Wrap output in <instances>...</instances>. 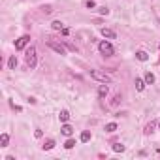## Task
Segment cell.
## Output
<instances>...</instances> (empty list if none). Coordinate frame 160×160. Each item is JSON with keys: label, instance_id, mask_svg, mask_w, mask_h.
<instances>
[{"label": "cell", "instance_id": "cell-1", "mask_svg": "<svg viewBox=\"0 0 160 160\" xmlns=\"http://www.w3.org/2000/svg\"><path fill=\"white\" fill-rule=\"evenodd\" d=\"M91 77L96 79V81H100V83H109L111 81L109 75L104 73V72H100V70H91Z\"/></svg>", "mask_w": 160, "mask_h": 160}, {"label": "cell", "instance_id": "cell-2", "mask_svg": "<svg viewBox=\"0 0 160 160\" xmlns=\"http://www.w3.org/2000/svg\"><path fill=\"white\" fill-rule=\"evenodd\" d=\"M27 66L28 68H36V47H30L27 49Z\"/></svg>", "mask_w": 160, "mask_h": 160}, {"label": "cell", "instance_id": "cell-3", "mask_svg": "<svg viewBox=\"0 0 160 160\" xmlns=\"http://www.w3.org/2000/svg\"><path fill=\"white\" fill-rule=\"evenodd\" d=\"M98 49H100V53H102V55H105V57H111L115 53L113 45H111L109 41H102L100 45H98Z\"/></svg>", "mask_w": 160, "mask_h": 160}, {"label": "cell", "instance_id": "cell-4", "mask_svg": "<svg viewBox=\"0 0 160 160\" xmlns=\"http://www.w3.org/2000/svg\"><path fill=\"white\" fill-rule=\"evenodd\" d=\"M47 45H49L51 49L55 51V53H59V55H66V47H64L62 43H59V41H53V40H49V41H47Z\"/></svg>", "mask_w": 160, "mask_h": 160}, {"label": "cell", "instance_id": "cell-5", "mask_svg": "<svg viewBox=\"0 0 160 160\" xmlns=\"http://www.w3.org/2000/svg\"><path fill=\"white\" fill-rule=\"evenodd\" d=\"M28 41H30V36L28 34H25V36H21L17 41H15V49L17 51H21V49H25V47L28 45Z\"/></svg>", "mask_w": 160, "mask_h": 160}, {"label": "cell", "instance_id": "cell-6", "mask_svg": "<svg viewBox=\"0 0 160 160\" xmlns=\"http://www.w3.org/2000/svg\"><path fill=\"white\" fill-rule=\"evenodd\" d=\"M102 36L107 38V40H115V30H111V28H102Z\"/></svg>", "mask_w": 160, "mask_h": 160}, {"label": "cell", "instance_id": "cell-7", "mask_svg": "<svg viewBox=\"0 0 160 160\" xmlns=\"http://www.w3.org/2000/svg\"><path fill=\"white\" fill-rule=\"evenodd\" d=\"M107 92H109L107 85H105V83H102L100 87H98V96H100V98H105V96H107Z\"/></svg>", "mask_w": 160, "mask_h": 160}, {"label": "cell", "instance_id": "cell-8", "mask_svg": "<svg viewBox=\"0 0 160 160\" xmlns=\"http://www.w3.org/2000/svg\"><path fill=\"white\" fill-rule=\"evenodd\" d=\"M60 132H62L64 136H68V137H70V136H72V134H73V128L70 126V124H64V126L60 128Z\"/></svg>", "mask_w": 160, "mask_h": 160}, {"label": "cell", "instance_id": "cell-9", "mask_svg": "<svg viewBox=\"0 0 160 160\" xmlns=\"http://www.w3.org/2000/svg\"><path fill=\"white\" fill-rule=\"evenodd\" d=\"M53 147H55V141H53V139H47V141L41 145V149H43V151H51Z\"/></svg>", "mask_w": 160, "mask_h": 160}, {"label": "cell", "instance_id": "cell-10", "mask_svg": "<svg viewBox=\"0 0 160 160\" xmlns=\"http://www.w3.org/2000/svg\"><path fill=\"white\" fill-rule=\"evenodd\" d=\"M136 57H137V60H141V62L149 60V55H147L145 51H137V53H136Z\"/></svg>", "mask_w": 160, "mask_h": 160}, {"label": "cell", "instance_id": "cell-11", "mask_svg": "<svg viewBox=\"0 0 160 160\" xmlns=\"http://www.w3.org/2000/svg\"><path fill=\"white\" fill-rule=\"evenodd\" d=\"M8 68H9V70H15V68H17V59H15V55H13V57H9V60H8Z\"/></svg>", "mask_w": 160, "mask_h": 160}, {"label": "cell", "instance_id": "cell-12", "mask_svg": "<svg viewBox=\"0 0 160 160\" xmlns=\"http://www.w3.org/2000/svg\"><path fill=\"white\" fill-rule=\"evenodd\" d=\"M145 83H147V85H153V83H155V73H153V72L145 73Z\"/></svg>", "mask_w": 160, "mask_h": 160}, {"label": "cell", "instance_id": "cell-13", "mask_svg": "<svg viewBox=\"0 0 160 160\" xmlns=\"http://www.w3.org/2000/svg\"><path fill=\"white\" fill-rule=\"evenodd\" d=\"M8 143H9V136L8 134H2L0 136V147H8Z\"/></svg>", "mask_w": 160, "mask_h": 160}, {"label": "cell", "instance_id": "cell-14", "mask_svg": "<svg viewBox=\"0 0 160 160\" xmlns=\"http://www.w3.org/2000/svg\"><path fill=\"white\" fill-rule=\"evenodd\" d=\"M59 119L62 121V123H66V121L70 119V111L68 109H62V111H60V115H59Z\"/></svg>", "mask_w": 160, "mask_h": 160}, {"label": "cell", "instance_id": "cell-15", "mask_svg": "<svg viewBox=\"0 0 160 160\" xmlns=\"http://www.w3.org/2000/svg\"><path fill=\"white\" fill-rule=\"evenodd\" d=\"M145 85H147V83L143 81V79L136 77V89H137V91H143V89H145Z\"/></svg>", "mask_w": 160, "mask_h": 160}, {"label": "cell", "instance_id": "cell-16", "mask_svg": "<svg viewBox=\"0 0 160 160\" xmlns=\"http://www.w3.org/2000/svg\"><path fill=\"white\" fill-rule=\"evenodd\" d=\"M117 130V123H107L105 124V132H115Z\"/></svg>", "mask_w": 160, "mask_h": 160}, {"label": "cell", "instance_id": "cell-17", "mask_svg": "<svg viewBox=\"0 0 160 160\" xmlns=\"http://www.w3.org/2000/svg\"><path fill=\"white\" fill-rule=\"evenodd\" d=\"M51 27H53V30H62L64 25L60 23V21H53V23H51Z\"/></svg>", "mask_w": 160, "mask_h": 160}, {"label": "cell", "instance_id": "cell-18", "mask_svg": "<svg viewBox=\"0 0 160 160\" xmlns=\"http://www.w3.org/2000/svg\"><path fill=\"white\" fill-rule=\"evenodd\" d=\"M81 141H83V143L91 141V132H83V134H81Z\"/></svg>", "mask_w": 160, "mask_h": 160}, {"label": "cell", "instance_id": "cell-19", "mask_svg": "<svg viewBox=\"0 0 160 160\" xmlns=\"http://www.w3.org/2000/svg\"><path fill=\"white\" fill-rule=\"evenodd\" d=\"M113 151H115V153H123V151H124V145H123V143H115V145H113Z\"/></svg>", "mask_w": 160, "mask_h": 160}, {"label": "cell", "instance_id": "cell-20", "mask_svg": "<svg viewBox=\"0 0 160 160\" xmlns=\"http://www.w3.org/2000/svg\"><path fill=\"white\" fill-rule=\"evenodd\" d=\"M73 147H75V141H73V139H68V141L64 143V149H73Z\"/></svg>", "mask_w": 160, "mask_h": 160}, {"label": "cell", "instance_id": "cell-21", "mask_svg": "<svg viewBox=\"0 0 160 160\" xmlns=\"http://www.w3.org/2000/svg\"><path fill=\"white\" fill-rule=\"evenodd\" d=\"M153 130H155V124H153V123H149V124L145 126V134H151Z\"/></svg>", "mask_w": 160, "mask_h": 160}, {"label": "cell", "instance_id": "cell-22", "mask_svg": "<svg viewBox=\"0 0 160 160\" xmlns=\"http://www.w3.org/2000/svg\"><path fill=\"white\" fill-rule=\"evenodd\" d=\"M98 13H100V15H107V13H109V9H107V8H98Z\"/></svg>", "mask_w": 160, "mask_h": 160}, {"label": "cell", "instance_id": "cell-23", "mask_svg": "<svg viewBox=\"0 0 160 160\" xmlns=\"http://www.w3.org/2000/svg\"><path fill=\"white\" fill-rule=\"evenodd\" d=\"M85 6H87L89 9H92V8H94V0H87V2H85Z\"/></svg>", "mask_w": 160, "mask_h": 160}, {"label": "cell", "instance_id": "cell-24", "mask_svg": "<svg viewBox=\"0 0 160 160\" xmlns=\"http://www.w3.org/2000/svg\"><path fill=\"white\" fill-rule=\"evenodd\" d=\"M41 9H43V13H51V11H53V8H51V6H43Z\"/></svg>", "mask_w": 160, "mask_h": 160}, {"label": "cell", "instance_id": "cell-25", "mask_svg": "<svg viewBox=\"0 0 160 160\" xmlns=\"http://www.w3.org/2000/svg\"><path fill=\"white\" fill-rule=\"evenodd\" d=\"M66 47H68V49H72V51H77V47L72 45V43H68V41H66Z\"/></svg>", "mask_w": 160, "mask_h": 160}, {"label": "cell", "instance_id": "cell-26", "mask_svg": "<svg viewBox=\"0 0 160 160\" xmlns=\"http://www.w3.org/2000/svg\"><path fill=\"white\" fill-rule=\"evenodd\" d=\"M34 136H36V137H41V136H43V132H41V130H40V128H38V130H36V132H34Z\"/></svg>", "mask_w": 160, "mask_h": 160}, {"label": "cell", "instance_id": "cell-27", "mask_svg": "<svg viewBox=\"0 0 160 160\" xmlns=\"http://www.w3.org/2000/svg\"><path fill=\"white\" fill-rule=\"evenodd\" d=\"M158 128H160V123H158Z\"/></svg>", "mask_w": 160, "mask_h": 160}]
</instances>
